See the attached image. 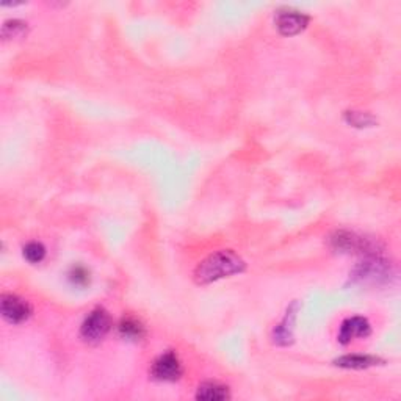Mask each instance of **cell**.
<instances>
[{
	"instance_id": "9",
	"label": "cell",
	"mask_w": 401,
	"mask_h": 401,
	"mask_svg": "<svg viewBox=\"0 0 401 401\" xmlns=\"http://www.w3.org/2000/svg\"><path fill=\"white\" fill-rule=\"evenodd\" d=\"M382 362H384L382 359L375 358V356H369V354H347L334 360V364L337 367H342V369H354V370L369 369V367H373Z\"/></svg>"
},
{
	"instance_id": "4",
	"label": "cell",
	"mask_w": 401,
	"mask_h": 401,
	"mask_svg": "<svg viewBox=\"0 0 401 401\" xmlns=\"http://www.w3.org/2000/svg\"><path fill=\"white\" fill-rule=\"evenodd\" d=\"M184 373L182 364L174 351H166L159 356L151 365V376L157 381L174 382L180 380Z\"/></svg>"
},
{
	"instance_id": "12",
	"label": "cell",
	"mask_w": 401,
	"mask_h": 401,
	"mask_svg": "<svg viewBox=\"0 0 401 401\" xmlns=\"http://www.w3.org/2000/svg\"><path fill=\"white\" fill-rule=\"evenodd\" d=\"M118 329H120V334L124 338H127V340H133V342L141 340L146 334L143 323L133 317H124L121 320L120 326H118Z\"/></svg>"
},
{
	"instance_id": "14",
	"label": "cell",
	"mask_w": 401,
	"mask_h": 401,
	"mask_svg": "<svg viewBox=\"0 0 401 401\" xmlns=\"http://www.w3.org/2000/svg\"><path fill=\"white\" fill-rule=\"evenodd\" d=\"M24 257L30 263H39L46 257V248L39 241H30L24 246Z\"/></svg>"
},
{
	"instance_id": "8",
	"label": "cell",
	"mask_w": 401,
	"mask_h": 401,
	"mask_svg": "<svg viewBox=\"0 0 401 401\" xmlns=\"http://www.w3.org/2000/svg\"><path fill=\"white\" fill-rule=\"evenodd\" d=\"M371 332L369 320L364 317H351L343 321L338 332V342L347 345L354 337H367Z\"/></svg>"
},
{
	"instance_id": "10",
	"label": "cell",
	"mask_w": 401,
	"mask_h": 401,
	"mask_svg": "<svg viewBox=\"0 0 401 401\" xmlns=\"http://www.w3.org/2000/svg\"><path fill=\"white\" fill-rule=\"evenodd\" d=\"M196 398L206 401H224L230 398V392L228 387L223 386V384L207 381L197 387Z\"/></svg>"
},
{
	"instance_id": "16",
	"label": "cell",
	"mask_w": 401,
	"mask_h": 401,
	"mask_svg": "<svg viewBox=\"0 0 401 401\" xmlns=\"http://www.w3.org/2000/svg\"><path fill=\"white\" fill-rule=\"evenodd\" d=\"M347 121L354 127H369L371 124H375V118L362 111H348Z\"/></svg>"
},
{
	"instance_id": "3",
	"label": "cell",
	"mask_w": 401,
	"mask_h": 401,
	"mask_svg": "<svg viewBox=\"0 0 401 401\" xmlns=\"http://www.w3.org/2000/svg\"><path fill=\"white\" fill-rule=\"evenodd\" d=\"M111 329V317L102 307H96L88 314V317L83 320L80 327V337L87 343H99L104 340L105 336Z\"/></svg>"
},
{
	"instance_id": "13",
	"label": "cell",
	"mask_w": 401,
	"mask_h": 401,
	"mask_svg": "<svg viewBox=\"0 0 401 401\" xmlns=\"http://www.w3.org/2000/svg\"><path fill=\"white\" fill-rule=\"evenodd\" d=\"M25 32H27V24L24 21H19V19L7 21L2 27V38L3 39L21 38L25 35Z\"/></svg>"
},
{
	"instance_id": "6",
	"label": "cell",
	"mask_w": 401,
	"mask_h": 401,
	"mask_svg": "<svg viewBox=\"0 0 401 401\" xmlns=\"http://www.w3.org/2000/svg\"><path fill=\"white\" fill-rule=\"evenodd\" d=\"M2 315L11 325H21L30 318L32 306L24 298L16 295H2Z\"/></svg>"
},
{
	"instance_id": "7",
	"label": "cell",
	"mask_w": 401,
	"mask_h": 401,
	"mask_svg": "<svg viewBox=\"0 0 401 401\" xmlns=\"http://www.w3.org/2000/svg\"><path fill=\"white\" fill-rule=\"evenodd\" d=\"M309 24V18L306 14L299 13V11H293V10H287V11H281L276 18V27L281 35L284 36H293L301 33L304 28Z\"/></svg>"
},
{
	"instance_id": "5",
	"label": "cell",
	"mask_w": 401,
	"mask_h": 401,
	"mask_svg": "<svg viewBox=\"0 0 401 401\" xmlns=\"http://www.w3.org/2000/svg\"><path fill=\"white\" fill-rule=\"evenodd\" d=\"M331 248L337 252L342 254H375L373 246L371 243L364 239V237L356 235L353 232H345V230H340V232H336L331 237Z\"/></svg>"
},
{
	"instance_id": "2",
	"label": "cell",
	"mask_w": 401,
	"mask_h": 401,
	"mask_svg": "<svg viewBox=\"0 0 401 401\" xmlns=\"http://www.w3.org/2000/svg\"><path fill=\"white\" fill-rule=\"evenodd\" d=\"M391 276V265L378 254H369L364 262H360L351 273V278L360 284H378L387 281Z\"/></svg>"
},
{
	"instance_id": "11",
	"label": "cell",
	"mask_w": 401,
	"mask_h": 401,
	"mask_svg": "<svg viewBox=\"0 0 401 401\" xmlns=\"http://www.w3.org/2000/svg\"><path fill=\"white\" fill-rule=\"evenodd\" d=\"M295 306L296 303L292 304V307L287 310V315L284 321L279 326H276L274 329V342L278 343V345H289L293 340V321H295Z\"/></svg>"
},
{
	"instance_id": "1",
	"label": "cell",
	"mask_w": 401,
	"mask_h": 401,
	"mask_svg": "<svg viewBox=\"0 0 401 401\" xmlns=\"http://www.w3.org/2000/svg\"><path fill=\"white\" fill-rule=\"evenodd\" d=\"M245 268L246 263L239 254L226 250L218 251L210 254V256L197 265V268L195 270V281L196 284L206 285L210 284V282L243 273Z\"/></svg>"
},
{
	"instance_id": "15",
	"label": "cell",
	"mask_w": 401,
	"mask_h": 401,
	"mask_svg": "<svg viewBox=\"0 0 401 401\" xmlns=\"http://www.w3.org/2000/svg\"><path fill=\"white\" fill-rule=\"evenodd\" d=\"M67 278L72 282V284L77 285V287H85L89 284V271L82 267V265H76V267H72L69 274H67Z\"/></svg>"
}]
</instances>
